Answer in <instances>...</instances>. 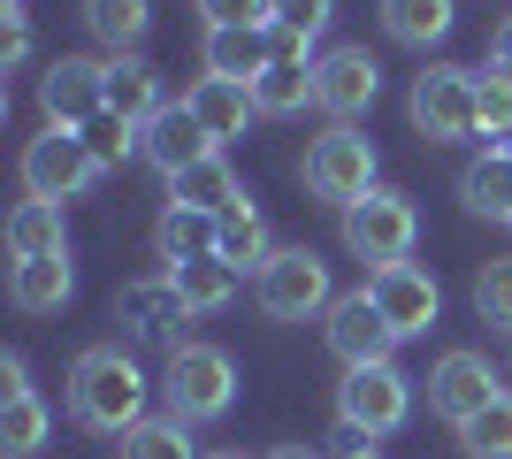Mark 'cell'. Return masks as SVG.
<instances>
[{
  "instance_id": "6da1fadb",
  "label": "cell",
  "mask_w": 512,
  "mask_h": 459,
  "mask_svg": "<svg viewBox=\"0 0 512 459\" xmlns=\"http://www.w3.org/2000/svg\"><path fill=\"white\" fill-rule=\"evenodd\" d=\"M146 368L130 360L123 345H92L77 368H69V414L100 429V437H130L138 421H146Z\"/></svg>"
},
{
  "instance_id": "7a4b0ae2",
  "label": "cell",
  "mask_w": 512,
  "mask_h": 459,
  "mask_svg": "<svg viewBox=\"0 0 512 459\" xmlns=\"http://www.w3.org/2000/svg\"><path fill=\"white\" fill-rule=\"evenodd\" d=\"M260 306L276 314V322H314V314H329L337 306V291H329V261H321L314 245H276V261L253 276Z\"/></svg>"
},
{
  "instance_id": "3957f363",
  "label": "cell",
  "mask_w": 512,
  "mask_h": 459,
  "mask_svg": "<svg viewBox=\"0 0 512 459\" xmlns=\"http://www.w3.org/2000/svg\"><path fill=\"white\" fill-rule=\"evenodd\" d=\"M161 391H169L176 421H214V414H230V398H237V368L222 345H176Z\"/></svg>"
},
{
  "instance_id": "277c9868",
  "label": "cell",
  "mask_w": 512,
  "mask_h": 459,
  "mask_svg": "<svg viewBox=\"0 0 512 459\" xmlns=\"http://www.w3.org/2000/svg\"><path fill=\"white\" fill-rule=\"evenodd\" d=\"M306 192L329 199V207H360L375 192V146H367L352 123H329V131L306 146Z\"/></svg>"
},
{
  "instance_id": "5b68a950",
  "label": "cell",
  "mask_w": 512,
  "mask_h": 459,
  "mask_svg": "<svg viewBox=\"0 0 512 459\" xmlns=\"http://www.w3.org/2000/svg\"><path fill=\"white\" fill-rule=\"evenodd\" d=\"M406 115H413V131L428 138V146H451V138H474L482 131V115H474V69H421L406 92Z\"/></svg>"
},
{
  "instance_id": "8992f818",
  "label": "cell",
  "mask_w": 512,
  "mask_h": 459,
  "mask_svg": "<svg viewBox=\"0 0 512 459\" xmlns=\"http://www.w3.org/2000/svg\"><path fill=\"white\" fill-rule=\"evenodd\" d=\"M413 230H421L413 199H406V192H383V184H375L360 207H344V245L367 261V276L406 261V253H413Z\"/></svg>"
},
{
  "instance_id": "52a82bcc",
  "label": "cell",
  "mask_w": 512,
  "mask_h": 459,
  "mask_svg": "<svg viewBox=\"0 0 512 459\" xmlns=\"http://www.w3.org/2000/svg\"><path fill=\"white\" fill-rule=\"evenodd\" d=\"M413 414V383L398 368H344L337 383V421L352 429V437H390V429H406Z\"/></svg>"
},
{
  "instance_id": "ba28073f",
  "label": "cell",
  "mask_w": 512,
  "mask_h": 459,
  "mask_svg": "<svg viewBox=\"0 0 512 459\" xmlns=\"http://www.w3.org/2000/svg\"><path fill=\"white\" fill-rule=\"evenodd\" d=\"M92 176H100V161H92V146L77 131H39L31 146H23V192L46 199V207L77 199Z\"/></svg>"
},
{
  "instance_id": "9c48e42d",
  "label": "cell",
  "mask_w": 512,
  "mask_h": 459,
  "mask_svg": "<svg viewBox=\"0 0 512 459\" xmlns=\"http://www.w3.org/2000/svg\"><path fill=\"white\" fill-rule=\"evenodd\" d=\"M375 92H383V62L367 54V46H329L314 62V108L329 123H360L375 108Z\"/></svg>"
},
{
  "instance_id": "30bf717a",
  "label": "cell",
  "mask_w": 512,
  "mask_h": 459,
  "mask_svg": "<svg viewBox=\"0 0 512 459\" xmlns=\"http://www.w3.org/2000/svg\"><path fill=\"white\" fill-rule=\"evenodd\" d=\"M39 108H46V131H85L92 115H107V62L62 54L39 77Z\"/></svg>"
},
{
  "instance_id": "8fae6325",
  "label": "cell",
  "mask_w": 512,
  "mask_h": 459,
  "mask_svg": "<svg viewBox=\"0 0 512 459\" xmlns=\"http://www.w3.org/2000/svg\"><path fill=\"white\" fill-rule=\"evenodd\" d=\"M505 398V383H497V368L482 360V352H444L436 360V375H428V414H444L451 429H467L482 406H497Z\"/></svg>"
},
{
  "instance_id": "7c38bea8",
  "label": "cell",
  "mask_w": 512,
  "mask_h": 459,
  "mask_svg": "<svg viewBox=\"0 0 512 459\" xmlns=\"http://www.w3.org/2000/svg\"><path fill=\"white\" fill-rule=\"evenodd\" d=\"M367 299L383 306V322L398 329V337H428V329H436V314H444L436 276H428V268H413V261L375 268V276H367Z\"/></svg>"
},
{
  "instance_id": "4fadbf2b",
  "label": "cell",
  "mask_w": 512,
  "mask_h": 459,
  "mask_svg": "<svg viewBox=\"0 0 512 459\" xmlns=\"http://www.w3.org/2000/svg\"><path fill=\"white\" fill-rule=\"evenodd\" d=\"M329 352H337L344 368H383L390 352H398V329L383 322V306L367 299V291H352V299H337L329 306Z\"/></svg>"
},
{
  "instance_id": "5bb4252c",
  "label": "cell",
  "mask_w": 512,
  "mask_h": 459,
  "mask_svg": "<svg viewBox=\"0 0 512 459\" xmlns=\"http://www.w3.org/2000/svg\"><path fill=\"white\" fill-rule=\"evenodd\" d=\"M138 153H146L161 176H184L192 161H207V153H214V138H207V123H199L192 108H176V100H169V108L138 131Z\"/></svg>"
},
{
  "instance_id": "9a60e30c",
  "label": "cell",
  "mask_w": 512,
  "mask_h": 459,
  "mask_svg": "<svg viewBox=\"0 0 512 459\" xmlns=\"http://www.w3.org/2000/svg\"><path fill=\"white\" fill-rule=\"evenodd\" d=\"M161 108H169V100H161V69L138 62V54H107V115H123V123L146 131Z\"/></svg>"
},
{
  "instance_id": "2e32d148",
  "label": "cell",
  "mask_w": 512,
  "mask_h": 459,
  "mask_svg": "<svg viewBox=\"0 0 512 459\" xmlns=\"http://www.w3.org/2000/svg\"><path fill=\"white\" fill-rule=\"evenodd\" d=\"M184 108L207 123V138L222 146V138H245V123L260 115V100H253V85H230V77H199L192 92H184Z\"/></svg>"
},
{
  "instance_id": "e0dca14e",
  "label": "cell",
  "mask_w": 512,
  "mask_h": 459,
  "mask_svg": "<svg viewBox=\"0 0 512 459\" xmlns=\"http://www.w3.org/2000/svg\"><path fill=\"white\" fill-rule=\"evenodd\" d=\"M276 62V39L268 23L260 31H207V77H230V85H260Z\"/></svg>"
},
{
  "instance_id": "ac0fdd59",
  "label": "cell",
  "mask_w": 512,
  "mask_h": 459,
  "mask_svg": "<svg viewBox=\"0 0 512 459\" xmlns=\"http://www.w3.org/2000/svg\"><path fill=\"white\" fill-rule=\"evenodd\" d=\"M169 199H176V207H199V215H230V207H245L237 169L222 161V153H207V161H192L184 176H169Z\"/></svg>"
},
{
  "instance_id": "d6986e66",
  "label": "cell",
  "mask_w": 512,
  "mask_h": 459,
  "mask_svg": "<svg viewBox=\"0 0 512 459\" xmlns=\"http://www.w3.org/2000/svg\"><path fill=\"white\" fill-rule=\"evenodd\" d=\"M153 245H161V261H169V268H192V261H207L214 245H222V215H199V207H176V199H169V215H161Z\"/></svg>"
},
{
  "instance_id": "ffe728a7",
  "label": "cell",
  "mask_w": 512,
  "mask_h": 459,
  "mask_svg": "<svg viewBox=\"0 0 512 459\" xmlns=\"http://www.w3.org/2000/svg\"><path fill=\"white\" fill-rule=\"evenodd\" d=\"M459 199H467L474 215L512 222V153H505V146L474 153V161H467V176H459Z\"/></svg>"
},
{
  "instance_id": "44dd1931",
  "label": "cell",
  "mask_w": 512,
  "mask_h": 459,
  "mask_svg": "<svg viewBox=\"0 0 512 459\" xmlns=\"http://www.w3.org/2000/svg\"><path fill=\"white\" fill-rule=\"evenodd\" d=\"M8 253H16V261H54V253H69L62 207H46V199H23L16 215H8Z\"/></svg>"
},
{
  "instance_id": "7402d4cb",
  "label": "cell",
  "mask_w": 512,
  "mask_h": 459,
  "mask_svg": "<svg viewBox=\"0 0 512 459\" xmlns=\"http://www.w3.org/2000/svg\"><path fill=\"white\" fill-rule=\"evenodd\" d=\"M237 276H245V268H230L222 253H207V261H192V268H169L176 299L192 306V314H222V306L237 299Z\"/></svg>"
},
{
  "instance_id": "603a6c76",
  "label": "cell",
  "mask_w": 512,
  "mask_h": 459,
  "mask_svg": "<svg viewBox=\"0 0 512 459\" xmlns=\"http://www.w3.org/2000/svg\"><path fill=\"white\" fill-rule=\"evenodd\" d=\"M146 23H153V0H85V31L107 54H138Z\"/></svg>"
},
{
  "instance_id": "cb8c5ba5",
  "label": "cell",
  "mask_w": 512,
  "mask_h": 459,
  "mask_svg": "<svg viewBox=\"0 0 512 459\" xmlns=\"http://www.w3.org/2000/svg\"><path fill=\"white\" fill-rule=\"evenodd\" d=\"M451 23H459V16H451V0H383V31L398 46H436Z\"/></svg>"
},
{
  "instance_id": "d4e9b609",
  "label": "cell",
  "mask_w": 512,
  "mask_h": 459,
  "mask_svg": "<svg viewBox=\"0 0 512 459\" xmlns=\"http://www.w3.org/2000/svg\"><path fill=\"white\" fill-rule=\"evenodd\" d=\"M8 291H16L23 314H54V306L69 299V253H54V261H16Z\"/></svg>"
},
{
  "instance_id": "484cf974",
  "label": "cell",
  "mask_w": 512,
  "mask_h": 459,
  "mask_svg": "<svg viewBox=\"0 0 512 459\" xmlns=\"http://www.w3.org/2000/svg\"><path fill=\"white\" fill-rule=\"evenodd\" d=\"M115 452L123 459H199L192 452V421H176V414H146Z\"/></svg>"
},
{
  "instance_id": "4316f807",
  "label": "cell",
  "mask_w": 512,
  "mask_h": 459,
  "mask_svg": "<svg viewBox=\"0 0 512 459\" xmlns=\"http://www.w3.org/2000/svg\"><path fill=\"white\" fill-rule=\"evenodd\" d=\"M214 253H222L230 268H253V276L276 261V245H268V222H260L253 207H230V215H222V245H214Z\"/></svg>"
},
{
  "instance_id": "83f0119b",
  "label": "cell",
  "mask_w": 512,
  "mask_h": 459,
  "mask_svg": "<svg viewBox=\"0 0 512 459\" xmlns=\"http://www.w3.org/2000/svg\"><path fill=\"white\" fill-rule=\"evenodd\" d=\"M253 100H260V115H299L306 100H314V62H268Z\"/></svg>"
},
{
  "instance_id": "f1b7e54d",
  "label": "cell",
  "mask_w": 512,
  "mask_h": 459,
  "mask_svg": "<svg viewBox=\"0 0 512 459\" xmlns=\"http://www.w3.org/2000/svg\"><path fill=\"white\" fill-rule=\"evenodd\" d=\"M39 444H46V406L31 391L8 398V406H0V452H8V459H31Z\"/></svg>"
},
{
  "instance_id": "f546056e",
  "label": "cell",
  "mask_w": 512,
  "mask_h": 459,
  "mask_svg": "<svg viewBox=\"0 0 512 459\" xmlns=\"http://www.w3.org/2000/svg\"><path fill=\"white\" fill-rule=\"evenodd\" d=\"M459 444H467V459H512V391L497 398V406H482V414L459 429Z\"/></svg>"
},
{
  "instance_id": "4dcf8cb0",
  "label": "cell",
  "mask_w": 512,
  "mask_h": 459,
  "mask_svg": "<svg viewBox=\"0 0 512 459\" xmlns=\"http://www.w3.org/2000/svg\"><path fill=\"white\" fill-rule=\"evenodd\" d=\"M474 314L497 322V329H512V253L482 261V276H474Z\"/></svg>"
},
{
  "instance_id": "1f68e13d",
  "label": "cell",
  "mask_w": 512,
  "mask_h": 459,
  "mask_svg": "<svg viewBox=\"0 0 512 459\" xmlns=\"http://www.w3.org/2000/svg\"><path fill=\"white\" fill-rule=\"evenodd\" d=\"M474 115H482L490 138H512V77L505 69H482V77H474Z\"/></svg>"
},
{
  "instance_id": "d6a6232c",
  "label": "cell",
  "mask_w": 512,
  "mask_h": 459,
  "mask_svg": "<svg viewBox=\"0 0 512 459\" xmlns=\"http://www.w3.org/2000/svg\"><path fill=\"white\" fill-rule=\"evenodd\" d=\"M92 146V161H100V169H115V161H123L130 146H138V123H123V115H92L85 131H77Z\"/></svg>"
},
{
  "instance_id": "836d02e7",
  "label": "cell",
  "mask_w": 512,
  "mask_h": 459,
  "mask_svg": "<svg viewBox=\"0 0 512 459\" xmlns=\"http://www.w3.org/2000/svg\"><path fill=\"white\" fill-rule=\"evenodd\" d=\"M268 23L276 31H291V39L314 46L321 31H329V0H268Z\"/></svg>"
},
{
  "instance_id": "e575fe53",
  "label": "cell",
  "mask_w": 512,
  "mask_h": 459,
  "mask_svg": "<svg viewBox=\"0 0 512 459\" xmlns=\"http://www.w3.org/2000/svg\"><path fill=\"white\" fill-rule=\"evenodd\" d=\"M207 31H260L268 23V0H199Z\"/></svg>"
},
{
  "instance_id": "d590c367",
  "label": "cell",
  "mask_w": 512,
  "mask_h": 459,
  "mask_svg": "<svg viewBox=\"0 0 512 459\" xmlns=\"http://www.w3.org/2000/svg\"><path fill=\"white\" fill-rule=\"evenodd\" d=\"M0 54H8V69H23V54H31V23L8 16V39H0Z\"/></svg>"
},
{
  "instance_id": "8d00e7d4",
  "label": "cell",
  "mask_w": 512,
  "mask_h": 459,
  "mask_svg": "<svg viewBox=\"0 0 512 459\" xmlns=\"http://www.w3.org/2000/svg\"><path fill=\"white\" fill-rule=\"evenodd\" d=\"M490 69H505V77H512V16L497 23V39H490Z\"/></svg>"
},
{
  "instance_id": "74e56055",
  "label": "cell",
  "mask_w": 512,
  "mask_h": 459,
  "mask_svg": "<svg viewBox=\"0 0 512 459\" xmlns=\"http://www.w3.org/2000/svg\"><path fill=\"white\" fill-rule=\"evenodd\" d=\"M0 391H8V398H23V391H31V383H23V360H16V352L0 360Z\"/></svg>"
},
{
  "instance_id": "f35d334b",
  "label": "cell",
  "mask_w": 512,
  "mask_h": 459,
  "mask_svg": "<svg viewBox=\"0 0 512 459\" xmlns=\"http://www.w3.org/2000/svg\"><path fill=\"white\" fill-rule=\"evenodd\" d=\"M268 459H314V452H306V444H276Z\"/></svg>"
},
{
  "instance_id": "ab89813d",
  "label": "cell",
  "mask_w": 512,
  "mask_h": 459,
  "mask_svg": "<svg viewBox=\"0 0 512 459\" xmlns=\"http://www.w3.org/2000/svg\"><path fill=\"white\" fill-rule=\"evenodd\" d=\"M337 459H383V452H367V444H352V452H337Z\"/></svg>"
},
{
  "instance_id": "60d3db41",
  "label": "cell",
  "mask_w": 512,
  "mask_h": 459,
  "mask_svg": "<svg viewBox=\"0 0 512 459\" xmlns=\"http://www.w3.org/2000/svg\"><path fill=\"white\" fill-rule=\"evenodd\" d=\"M207 459H245V452H207Z\"/></svg>"
},
{
  "instance_id": "b9f144b4",
  "label": "cell",
  "mask_w": 512,
  "mask_h": 459,
  "mask_svg": "<svg viewBox=\"0 0 512 459\" xmlns=\"http://www.w3.org/2000/svg\"><path fill=\"white\" fill-rule=\"evenodd\" d=\"M8 16H23V0H8Z\"/></svg>"
},
{
  "instance_id": "7bdbcfd3",
  "label": "cell",
  "mask_w": 512,
  "mask_h": 459,
  "mask_svg": "<svg viewBox=\"0 0 512 459\" xmlns=\"http://www.w3.org/2000/svg\"><path fill=\"white\" fill-rule=\"evenodd\" d=\"M505 153H512V138H505Z\"/></svg>"
}]
</instances>
